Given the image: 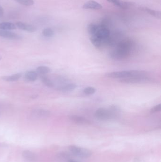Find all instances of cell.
I'll return each instance as SVG.
<instances>
[{"instance_id": "1", "label": "cell", "mask_w": 161, "mask_h": 162, "mask_svg": "<svg viewBox=\"0 0 161 162\" xmlns=\"http://www.w3.org/2000/svg\"><path fill=\"white\" fill-rule=\"evenodd\" d=\"M133 47L134 42L132 40L125 39L121 40L116 46L115 49L109 53V57L115 60L127 58L130 55Z\"/></svg>"}, {"instance_id": "2", "label": "cell", "mask_w": 161, "mask_h": 162, "mask_svg": "<svg viewBox=\"0 0 161 162\" xmlns=\"http://www.w3.org/2000/svg\"><path fill=\"white\" fill-rule=\"evenodd\" d=\"M120 113V109L117 106H111L109 108H100L95 111V116L101 121H108L117 118Z\"/></svg>"}, {"instance_id": "3", "label": "cell", "mask_w": 161, "mask_h": 162, "mask_svg": "<svg viewBox=\"0 0 161 162\" xmlns=\"http://www.w3.org/2000/svg\"><path fill=\"white\" fill-rule=\"evenodd\" d=\"M148 75V73L144 71L140 70H129V71H116L110 72L105 74V76L113 79H124L127 78L144 76Z\"/></svg>"}, {"instance_id": "4", "label": "cell", "mask_w": 161, "mask_h": 162, "mask_svg": "<svg viewBox=\"0 0 161 162\" xmlns=\"http://www.w3.org/2000/svg\"><path fill=\"white\" fill-rule=\"evenodd\" d=\"M153 78L149 75L144 76H136L132 77L127 78L120 79V82L121 83L126 84H136V83H150L153 82Z\"/></svg>"}, {"instance_id": "5", "label": "cell", "mask_w": 161, "mask_h": 162, "mask_svg": "<svg viewBox=\"0 0 161 162\" xmlns=\"http://www.w3.org/2000/svg\"><path fill=\"white\" fill-rule=\"evenodd\" d=\"M69 148L73 155L81 158H87L92 155L91 151L87 148L73 145H70Z\"/></svg>"}, {"instance_id": "6", "label": "cell", "mask_w": 161, "mask_h": 162, "mask_svg": "<svg viewBox=\"0 0 161 162\" xmlns=\"http://www.w3.org/2000/svg\"><path fill=\"white\" fill-rule=\"evenodd\" d=\"M110 31L108 28L102 26L101 25H99V27L95 35L97 37L103 40H105L110 36Z\"/></svg>"}, {"instance_id": "7", "label": "cell", "mask_w": 161, "mask_h": 162, "mask_svg": "<svg viewBox=\"0 0 161 162\" xmlns=\"http://www.w3.org/2000/svg\"><path fill=\"white\" fill-rule=\"evenodd\" d=\"M15 25L17 27H18L19 29L28 32H34L37 30V28L34 25L22 21L17 22Z\"/></svg>"}, {"instance_id": "8", "label": "cell", "mask_w": 161, "mask_h": 162, "mask_svg": "<svg viewBox=\"0 0 161 162\" xmlns=\"http://www.w3.org/2000/svg\"><path fill=\"white\" fill-rule=\"evenodd\" d=\"M0 37L10 39H14V40H19L22 39L21 36L18 35L14 32H11L9 31L1 30V29H0Z\"/></svg>"}, {"instance_id": "9", "label": "cell", "mask_w": 161, "mask_h": 162, "mask_svg": "<svg viewBox=\"0 0 161 162\" xmlns=\"http://www.w3.org/2000/svg\"><path fill=\"white\" fill-rule=\"evenodd\" d=\"M22 157L26 162H36L37 157L36 154L29 150H24L22 152Z\"/></svg>"}, {"instance_id": "10", "label": "cell", "mask_w": 161, "mask_h": 162, "mask_svg": "<svg viewBox=\"0 0 161 162\" xmlns=\"http://www.w3.org/2000/svg\"><path fill=\"white\" fill-rule=\"evenodd\" d=\"M83 8L85 9H94L99 10L102 8V5L97 1L90 0L84 3L83 5Z\"/></svg>"}, {"instance_id": "11", "label": "cell", "mask_w": 161, "mask_h": 162, "mask_svg": "<svg viewBox=\"0 0 161 162\" xmlns=\"http://www.w3.org/2000/svg\"><path fill=\"white\" fill-rule=\"evenodd\" d=\"M69 119L72 122L79 124L85 125V124H89L90 123V121L88 119H85L83 117L77 115H71L69 117Z\"/></svg>"}, {"instance_id": "12", "label": "cell", "mask_w": 161, "mask_h": 162, "mask_svg": "<svg viewBox=\"0 0 161 162\" xmlns=\"http://www.w3.org/2000/svg\"><path fill=\"white\" fill-rule=\"evenodd\" d=\"M105 40L100 39L95 36H91L90 41L91 43L97 49H101L103 46H105Z\"/></svg>"}, {"instance_id": "13", "label": "cell", "mask_w": 161, "mask_h": 162, "mask_svg": "<svg viewBox=\"0 0 161 162\" xmlns=\"http://www.w3.org/2000/svg\"><path fill=\"white\" fill-rule=\"evenodd\" d=\"M33 116L36 118H46L50 114L49 111L43 109H34L32 111Z\"/></svg>"}, {"instance_id": "14", "label": "cell", "mask_w": 161, "mask_h": 162, "mask_svg": "<svg viewBox=\"0 0 161 162\" xmlns=\"http://www.w3.org/2000/svg\"><path fill=\"white\" fill-rule=\"evenodd\" d=\"M77 85L73 83H68L62 86H59L57 88L59 91L63 92H70L75 90L77 88Z\"/></svg>"}, {"instance_id": "15", "label": "cell", "mask_w": 161, "mask_h": 162, "mask_svg": "<svg viewBox=\"0 0 161 162\" xmlns=\"http://www.w3.org/2000/svg\"><path fill=\"white\" fill-rule=\"evenodd\" d=\"M107 1H109V3H112L115 5L121 8H127L131 5V3L125 2L122 1L121 0H107Z\"/></svg>"}, {"instance_id": "16", "label": "cell", "mask_w": 161, "mask_h": 162, "mask_svg": "<svg viewBox=\"0 0 161 162\" xmlns=\"http://www.w3.org/2000/svg\"><path fill=\"white\" fill-rule=\"evenodd\" d=\"M141 10L157 19H161V13L160 11L152 10L151 9L148 8L146 7H141Z\"/></svg>"}, {"instance_id": "17", "label": "cell", "mask_w": 161, "mask_h": 162, "mask_svg": "<svg viewBox=\"0 0 161 162\" xmlns=\"http://www.w3.org/2000/svg\"><path fill=\"white\" fill-rule=\"evenodd\" d=\"M15 24L10 22H3L0 23V29L5 31H11L16 29Z\"/></svg>"}, {"instance_id": "18", "label": "cell", "mask_w": 161, "mask_h": 162, "mask_svg": "<svg viewBox=\"0 0 161 162\" xmlns=\"http://www.w3.org/2000/svg\"><path fill=\"white\" fill-rule=\"evenodd\" d=\"M38 78L37 72L34 71H28L25 73V78L26 80L31 82H34Z\"/></svg>"}, {"instance_id": "19", "label": "cell", "mask_w": 161, "mask_h": 162, "mask_svg": "<svg viewBox=\"0 0 161 162\" xmlns=\"http://www.w3.org/2000/svg\"><path fill=\"white\" fill-rule=\"evenodd\" d=\"M21 76H22L21 73H17L9 76H4L2 77V79L7 82H15L19 80L21 78Z\"/></svg>"}, {"instance_id": "20", "label": "cell", "mask_w": 161, "mask_h": 162, "mask_svg": "<svg viewBox=\"0 0 161 162\" xmlns=\"http://www.w3.org/2000/svg\"><path fill=\"white\" fill-rule=\"evenodd\" d=\"M99 27V25H97L96 24L93 23L89 24L87 27L88 33L91 36H93L95 34Z\"/></svg>"}, {"instance_id": "21", "label": "cell", "mask_w": 161, "mask_h": 162, "mask_svg": "<svg viewBox=\"0 0 161 162\" xmlns=\"http://www.w3.org/2000/svg\"><path fill=\"white\" fill-rule=\"evenodd\" d=\"M41 80L44 85L48 87L53 88L54 86V83L51 79H49L47 76L43 75L41 76Z\"/></svg>"}, {"instance_id": "22", "label": "cell", "mask_w": 161, "mask_h": 162, "mask_svg": "<svg viewBox=\"0 0 161 162\" xmlns=\"http://www.w3.org/2000/svg\"><path fill=\"white\" fill-rule=\"evenodd\" d=\"M51 69L46 66H40L36 68V72L40 75H44L50 73Z\"/></svg>"}, {"instance_id": "23", "label": "cell", "mask_w": 161, "mask_h": 162, "mask_svg": "<svg viewBox=\"0 0 161 162\" xmlns=\"http://www.w3.org/2000/svg\"><path fill=\"white\" fill-rule=\"evenodd\" d=\"M42 34L45 37H52L54 35V31L51 28H46L42 31Z\"/></svg>"}, {"instance_id": "24", "label": "cell", "mask_w": 161, "mask_h": 162, "mask_svg": "<svg viewBox=\"0 0 161 162\" xmlns=\"http://www.w3.org/2000/svg\"><path fill=\"white\" fill-rule=\"evenodd\" d=\"M19 4L26 6H30L34 4V0H14Z\"/></svg>"}, {"instance_id": "25", "label": "cell", "mask_w": 161, "mask_h": 162, "mask_svg": "<svg viewBox=\"0 0 161 162\" xmlns=\"http://www.w3.org/2000/svg\"><path fill=\"white\" fill-rule=\"evenodd\" d=\"M83 93L87 95H90L94 94L96 91V89L93 87H87L83 90Z\"/></svg>"}, {"instance_id": "26", "label": "cell", "mask_w": 161, "mask_h": 162, "mask_svg": "<svg viewBox=\"0 0 161 162\" xmlns=\"http://www.w3.org/2000/svg\"><path fill=\"white\" fill-rule=\"evenodd\" d=\"M161 104H158L157 105L155 106L152 108L150 111V113H154L156 112H159L161 111Z\"/></svg>"}, {"instance_id": "27", "label": "cell", "mask_w": 161, "mask_h": 162, "mask_svg": "<svg viewBox=\"0 0 161 162\" xmlns=\"http://www.w3.org/2000/svg\"><path fill=\"white\" fill-rule=\"evenodd\" d=\"M4 15V10L3 7L0 5V18H2Z\"/></svg>"}, {"instance_id": "28", "label": "cell", "mask_w": 161, "mask_h": 162, "mask_svg": "<svg viewBox=\"0 0 161 162\" xmlns=\"http://www.w3.org/2000/svg\"><path fill=\"white\" fill-rule=\"evenodd\" d=\"M68 162H78L77 161H75V160H70L68 161Z\"/></svg>"}, {"instance_id": "29", "label": "cell", "mask_w": 161, "mask_h": 162, "mask_svg": "<svg viewBox=\"0 0 161 162\" xmlns=\"http://www.w3.org/2000/svg\"><path fill=\"white\" fill-rule=\"evenodd\" d=\"M1 58H2V57H1V56H0V60L1 59Z\"/></svg>"}, {"instance_id": "30", "label": "cell", "mask_w": 161, "mask_h": 162, "mask_svg": "<svg viewBox=\"0 0 161 162\" xmlns=\"http://www.w3.org/2000/svg\"><path fill=\"white\" fill-rule=\"evenodd\" d=\"M1 144H0V146H1Z\"/></svg>"}]
</instances>
